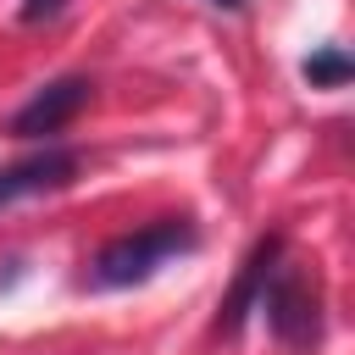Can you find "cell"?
I'll list each match as a JSON object with an SVG mask.
<instances>
[{"label":"cell","mask_w":355,"mask_h":355,"mask_svg":"<svg viewBox=\"0 0 355 355\" xmlns=\"http://www.w3.org/2000/svg\"><path fill=\"white\" fill-rule=\"evenodd\" d=\"M72 178H78V150L44 144V150L0 166V205H17V200H33V194H50V189H67Z\"/></svg>","instance_id":"cell-3"},{"label":"cell","mask_w":355,"mask_h":355,"mask_svg":"<svg viewBox=\"0 0 355 355\" xmlns=\"http://www.w3.org/2000/svg\"><path fill=\"white\" fill-rule=\"evenodd\" d=\"M189 250H194L189 216H161V222H150V227H133V233L100 244V255L89 261L83 283H89V288H133V283H150L161 266L183 261Z\"/></svg>","instance_id":"cell-1"},{"label":"cell","mask_w":355,"mask_h":355,"mask_svg":"<svg viewBox=\"0 0 355 355\" xmlns=\"http://www.w3.org/2000/svg\"><path fill=\"white\" fill-rule=\"evenodd\" d=\"M305 78H311L316 89H344V83H349V55H344L338 44H327L322 55L305 61Z\"/></svg>","instance_id":"cell-4"},{"label":"cell","mask_w":355,"mask_h":355,"mask_svg":"<svg viewBox=\"0 0 355 355\" xmlns=\"http://www.w3.org/2000/svg\"><path fill=\"white\" fill-rule=\"evenodd\" d=\"M67 0H22V22H44V17H55Z\"/></svg>","instance_id":"cell-5"},{"label":"cell","mask_w":355,"mask_h":355,"mask_svg":"<svg viewBox=\"0 0 355 355\" xmlns=\"http://www.w3.org/2000/svg\"><path fill=\"white\" fill-rule=\"evenodd\" d=\"M211 6H227V11H233V6H244V0H211Z\"/></svg>","instance_id":"cell-6"},{"label":"cell","mask_w":355,"mask_h":355,"mask_svg":"<svg viewBox=\"0 0 355 355\" xmlns=\"http://www.w3.org/2000/svg\"><path fill=\"white\" fill-rule=\"evenodd\" d=\"M94 100V83L89 78H55V83H44L17 116H11V133L17 139H55L61 128H72L78 122V111Z\"/></svg>","instance_id":"cell-2"}]
</instances>
